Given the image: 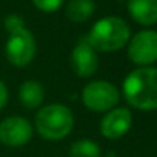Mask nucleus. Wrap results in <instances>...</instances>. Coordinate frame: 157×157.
<instances>
[{"mask_svg":"<svg viewBox=\"0 0 157 157\" xmlns=\"http://www.w3.org/2000/svg\"><path fill=\"white\" fill-rule=\"evenodd\" d=\"M36 51H37L36 39L33 33L26 28L10 34L5 45V54L8 62L17 68L28 66L36 57Z\"/></svg>","mask_w":157,"mask_h":157,"instance_id":"obj_5","label":"nucleus"},{"mask_svg":"<svg viewBox=\"0 0 157 157\" xmlns=\"http://www.w3.org/2000/svg\"><path fill=\"white\" fill-rule=\"evenodd\" d=\"M125 100L136 109H157V68L142 66L131 71L122 85Z\"/></svg>","mask_w":157,"mask_h":157,"instance_id":"obj_1","label":"nucleus"},{"mask_svg":"<svg viewBox=\"0 0 157 157\" xmlns=\"http://www.w3.org/2000/svg\"><path fill=\"white\" fill-rule=\"evenodd\" d=\"M128 13L139 25L151 26L157 23V0H129Z\"/></svg>","mask_w":157,"mask_h":157,"instance_id":"obj_10","label":"nucleus"},{"mask_svg":"<svg viewBox=\"0 0 157 157\" xmlns=\"http://www.w3.org/2000/svg\"><path fill=\"white\" fill-rule=\"evenodd\" d=\"M45 100V88L39 80H25L19 88V102L26 109H37Z\"/></svg>","mask_w":157,"mask_h":157,"instance_id":"obj_11","label":"nucleus"},{"mask_svg":"<svg viewBox=\"0 0 157 157\" xmlns=\"http://www.w3.org/2000/svg\"><path fill=\"white\" fill-rule=\"evenodd\" d=\"M120 91L108 80H94L82 90V103L93 113H108L117 106Z\"/></svg>","mask_w":157,"mask_h":157,"instance_id":"obj_4","label":"nucleus"},{"mask_svg":"<svg viewBox=\"0 0 157 157\" xmlns=\"http://www.w3.org/2000/svg\"><path fill=\"white\" fill-rule=\"evenodd\" d=\"M132 126V113L125 106H116L108 111L100 122V132L103 137L116 140L123 137Z\"/></svg>","mask_w":157,"mask_h":157,"instance_id":"obj_9","label":"nucleus"},{"mask_svg":"<svg viewBox=\"0 0 157 157\" xmlns=\"http://www.w3.org/2000/svg\"><path fill=\"white\" fill-rule=\"evenodd\" d=\"M63 2L65 0H33L34 6L42 13H54L63 5Z\"/></svg>","mask_w":157,"mask_h":157,"instance_id":"obj_15","label":"nucleus"},{"mask_svg":"<svg viewBox=\"0 0 157 157\" xmlns=\"http://www.w3.org/2000/svg\"><path fill=\"white\" fill-rule=\"evenodd\" d=\"M85 37L96 51L116 52L128 45L131 29L123 19L108 16L97 20Z\"/></svg>","mask_w":157,"mask_h":157,"instance_id":"obj_2","label":"nucleus"},{"mask_svg":"<svg viewBox=\"0 0 157 157\" xmlns=\"http://www.w3.org/2000/svg\"><path fill=\"white\" fill-rule=\"evenodd\" d=\"M102 151L99 143L91 139L75 140L69 148V157H100Z\"/></svg>","mask_w":157,"mask_h":157,"instance_id":"obj_13","label":"nucleus"},{"mask_svg":"<svg viewBox=\"0 0 157 157\" xmlns=\"http://www.w3.org/2000/svg\"><path fill=\"white\" fill-rule=\"evenodd\" d=\"M3 25H5V29L8 31V34H13V33H16V31H20V29L26 28L23 19H22L20 16H17V14H10V16H6Z\"/></svg>","mask_w":157,"mask_h":157,"instance_id":"obj_14","label":"nucleus"},{"mask_svg":"<svg viewBox=\"0 0 157 157\" xmlns=\"http://www.w3.org/2000/svg\"><path fill=\"white\" fill-rule=\"evenodd\" d=\"M6 103H8V88L5 82L0 78V109H3Z\"/></svg>","mask_w":157,"mask_h":157,"instance_id":"obj_16","label":"nucleus"},{"mask_svg":"<svg viewBox=\"0 0 157 157\" xmlns=\"http://www.w3.org/2000/svg\"><path fill=\"white\" fill-rule=\"evenodd\" d=\"M71 66L78 77H91L99 68L97 51L90 45L86 37H80L71 51Z\"/></svg>","mask_w":157,"mask_h":157,"instance_id":"obj_8","label":"nucleus"},{"mask_svg":"<svg viewBox=\"0 0 157 157\" xmlns=\"http://www.w3.org/2000/svg\"><path fill=\"white\" fill-rule=\"evenodd\" d=\"M34 128L31 122L20 116H11L0 122V142L5 146H23L31 140Z\"/></svg>","mask_w":157,"mask_h":157,"instance_id":"obj_7","label":"nucleus"},{"mask_svg":"<svg viewBox=\"0 0 157 157\" xmlns=\"http://www.w3.org/2000/svg\"><path fill=\"white\" fill-rule=\"evenodd\" d=\"M94 8L96 6L93 0H69L65 14L74 23H83L93 17Z\"/></svg>","mask_w":157,"mask_h":157,"instance_id":"obj_12","label":"nucleus"},{"mask_svg":"<svg viewBox=\"0 0 157 157\" xmlns=\"http://www.w3.org/2000/svg\"><path fill=\"white\" fill-rule=\"evenodd\" d=\"M74 128L72 111L62 103H49L42 106L36 114V129L42 139L62 140L71 134Z\"/></svg>","mask_w":157,"mask_h":157,"instance_id":"obj_3","label":"nucleus"},{"mask_svg":"<svg viewBox=\"0 0 157 157\" xmlns=\"http://www.w3.org/2000/svg\"><path fill=\"white\" fill-rule=\"evenodd\" d=\"M128 57L132 63L151 66L157 62V33L152 29L139 31L128 42Z\"/></svg>","mask_w":157,"mask_h":157,"instance_id":"obj_6","label":"nucleus"}]
</instances>
